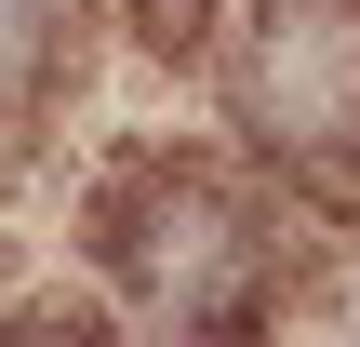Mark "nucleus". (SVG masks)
<instances>
[{
	"mask_svg": "<svg viewBox=\"0 0 360 347\" xmlns=\"http://www.w3.org/2000/svg\"><path fill=\"white\" fill-rule=\"evenodd\" d=\"M67 254L120 347H294L334 241L214 134H94L67 160Z\"/></svg>",
	"mask_w": 360,
	"mask_h": 347,
	"instance_id": "f257e3e1",
	"label": "nucleus"
},
{
	"mask_svg": "<svg viewBox=\"0 0 360 347\" xmlns=\"http://www.w3.org/2000/svg\"><path fill=\"white\" fill-rule=\"evenodd\" d=\"M214 13H227V0H107V27H120V53H134V67H200Z\"/></svg>",
	"mask_w": 360,
	"mask_h": 347,
	"instance_id": "20e7f679",
	"label": "nucleus"
},
{
	"mask_svg": "<svg viewBox=\"0 0 360 347\" xmlns=\"http://www.w3.org/2000/svg\"><path fill=\"white\" fill-rule=\"evenodd\" d=\"M120 67L107 0H0V201L53 187L94 147V94Z\"/></svg>",
	"mask_w": 360,
	"mask_h": 347,
	"instance_id": "7ed1b4c3",
	"label": "nucleus"
},
{
	"mask_svg": "<svg viewBox=\"0 0 360 347\" xmlns=\"http://www.w3.org/2000/svg\"><path fill=\"white\" fill-rule=\"evenodd\" d=\"M0 347H120V321L94 308V294H27V308H0Z\"/></svg>",
	"mask_w": 360,
	"mask_h": 347,
	"instance_id": "39448f33",
	"label": "nucleus"
},
{
	"mask_svg": "<svg viewBox=\"0 0 360 347\" xmlns=\"http://www.w3.org/2000/svg\"><path fill=\"white\" fill-rule=\"evenodd\" d=\"M187 80L227 160H254L321 241H360V0H227Z\"/></svg>",
	"mask_w": 360,
	"mask_h": 347,
	"instance_id": "f03ea898",
	"label": "nucleus"
}]
</instances>
